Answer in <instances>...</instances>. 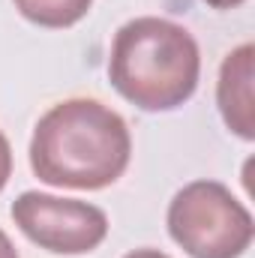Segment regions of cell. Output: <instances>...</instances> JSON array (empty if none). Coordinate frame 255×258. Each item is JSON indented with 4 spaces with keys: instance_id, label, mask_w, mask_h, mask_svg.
Wrapping results in <instances>:
<instances>
[{
    "instance_id": "cell-9",
    "label": "cell",
    "mask_w": 255,
    "mask_h": 258,
    "mask_svg": "<svg viewBox=\"0 0 255 258\" xmlns=\"http://www.w3.org/2000/svg\"><path fill=\"white\" fill-rule=\"evenodd\" d=\"M123 258H171V255H165L159 249H135V252H126Z\"/></svg>"
},
{
    "instance_id": "cell-5",
    "label": "cell",
    "mask_w": 255,
    "mask_h": 258,
    "mask_svg": "<svg viewBox=\"0 0 255 258\" xmlns=\"http://www.w3.org/2000/svg\"><path fill=\"white\" fill-rule=\"evenodd\" d=\"M252 78H255V45L243 42L237 45L219 66V81H216V102L225 126L243 141L255 138V96H252Z\"/></svg>"
},
{
    "instance_id": "cell-6",
    "label": "cell",
    "mask_w": 255,
    "mask_h": 258,
    "mask_svg": "<svg viewBox=\"0 0 255 258\" xmlns=\"http://www.w3.org/2000/svg\"><path fill=\"white\" fill-rule=\"evenodd\" d=\"M12 3L27 21L39 27H51V30L78 24L93 6V0H12Z\"/></svg>"
},
{
    "instance_id": "cell-2",
    "label": "cell",
    "mask_w": 255,
    "mask_h": 258,
    "mask_svg": "<svg viewBox=\"0 0 255 258\" xmlns=\"http://www.w3.org/2000/svg\"><path fill=\"white\" fill-rule=\"evenodd\" d=\"M201 54L186 27L141 15L126 21L111 42V87L141 111L180 108L198 87Z\"/></svg>"
},
{
    "instance_id": "cell-8",
    "label": "cell",
    "mask_w": 255,
    "mask_h": 258,
    "mask_svg": "<svg viewBox=\"0 0 255 258\" xmlns=\"http://www.w3.org/2000/svg\"><path fill=\"white\" fill-rule=\"evenodd\" d=\"M0 258H18V249L12 246V240L3 228H0Z\"/></svg>"
},
{
    "instance_id": "cell-10",
    "label": "cell",
    "mask_w": 255,
    "mask_h": 258,
    "mask_svg": "<svg viewBox=\"0 0 255 258\" xmlns=\"http://www.w3.org/2000/svg\"><path fill=\"white\" fill-rule=\"evenodd\" d=\"M207 6H213V9H234V6H240L243 0H204Z\"/></svg>"
},
{
    "instance_id": "cell-3",
    "label": "cell",
    "mask_w": 255,
    "mask_h": 258,
    "mask_svg": "<svg viewBox=\"0 0 255 258\" xmlns=\"http://www.w3.org/2000/svg\"><path fill=\"white\" fill-rule=\"evenodd\" d=\"M168 234L192 258H240L255 237V222L225 183L192 180L168 204Z\"/></svg>"
},
{
    "instance_id": "cell-1",
    "label": "cell",
    "mask_w": 255,
    "mask_h": 258,
    "mask_svg": "<svg viewBox=\"0 0 255 258\" xmlns=\"http://www.w3.org/2000/svg\"><path fill=\"white\" fill-rule=\"evenodd\" d=\"M132 156L126 120L99 99H66L48 108L30 138V168L48 186L105 189Z\"/></svg>"
},
{
    "instance_id": "cell-7",
    "label": "cell",
    "mask_w": 255,
    "mask_h": 258,
    "mask_svg": "<svg viewBox=\"0 0 255 258\" xmlns=\"http://www.w3.org/2000/svg\"><path fill=\"white\" fill-rule=\"evenodd\" d=\"M9 174H12V147H9V138L0 132V192L9 180Z\"/></svg>"
},
{
    "instance_id": "cell-4",
    "label": "cell",
    "mask_w": 255,
    "mask_h": 258,
    "mask_svg": "<svg viewBox=\"0 0 255 258\" xmlns=\"http://www.w3.org/2000/svg\"><path fill=\"white\" fill-rule=\"evenodd\" d=\"M12 219L27 240L54 255L93 252L108 234L102 207L45 192H21L12 201Z\"/></svg>"
}]
</instances>
